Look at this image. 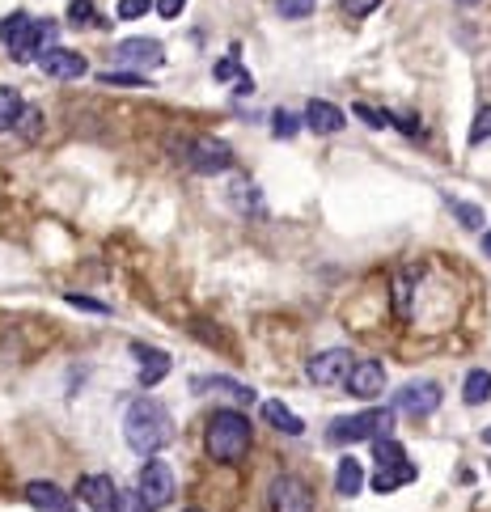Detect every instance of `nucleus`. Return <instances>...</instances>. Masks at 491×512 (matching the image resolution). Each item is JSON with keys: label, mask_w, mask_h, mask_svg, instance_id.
Wrapping results in <instances>:
<instances>
[{"label": "nucleus", "mask_w": 491, "mask_h": 512, "mask_svg": "<svg viewBox=\"0 0 491 512\" xmlns=\"http://www.w3.org/2000/svg\"><path fill=\"white\" fill-rule=\"evenodd\" d=\"M123 437H127V449L132 453L157 457V453L174 440L170 411H165L157 398H135V403L123 411Z\"/></svg>", "instance_id": "nucleus-1"}, {"label": "nucleus", "mask_w": 491, "mask_h": 512, "mask_svg": "<svg viewBox=\"0 0 491 512\" xmlns=\"http://www.w3.org/2000/svg\"><path fill=\"white\" fill-rule=\"evenodd\" d=\"M250 449V419L242 411H212L208 419V453L225 466H237Z\"/></svg>", "instance_id": "nucleus-2"}, {"label": "nucleus", "mask_w": 491, "mask_h": 512, "mask_svg": "<svg viewBox=\"0 0 491 512\" xmlns=\"http://www.w3.org/2000/svg\"><path fill=\"white\" fill-rule=\"evenodd\" d=\"M51 38H55V25H51V22H35L30 13H9V17L0 22V43L13 51V60H17V64L35 60L38 51H47Z\"/></svg>", "instance_id": "nucleus-3"}, {"label": "nucleus", "mask_w": 491, "mask_h": 512, "mask_svg": "<svg viewBox=\"0 0 491 512\" xmlns=\"http://www.w3.org/2000/svg\"><path fill=\"white\" fill-rule=\"evenodd\" d=\"M394 427V411L390 407H381V411H360V415H344V419H335L326 440L331 445H356V440H377V437H390Z\"/></svg>", "instance_id": "nucleus-4"}, {"label": "nucleus", "mask_w": 491, "mask_h": 512, "mask_svg": "<svg viewBox=\"0 0 491 512\" xmlns=\"http://www.w3.org/2000/svg\"><path fill=\"white\" fill-rule=\"evenodd\" d=\"M111 64H115V73L132 68L135 76H145V68H161L165 64V47H161L157 38H123V43H115Z\"/></svg>", "instance_id": "nucleus-5"}, {"label": "nucleus", "mask_w": 491, "mask_h": 512, "mask_svg": "<svg viewBox=\"0 0 491 512\" xmlns=\"http://www.w3.org/2000/svg\"><path fill=\"white\" fill-rule=\"evenodd\" d=\"M183 157L191 161V170H199V174H225L234 166V148L225 145V140H216V136H199V140L183 145Z\"/></svg>", "instance_id": "nucleus-6"}, {"label": "nucleus", "mask_w": 491, "mask_h": 512, "mask_svg": "<svg viewBox=\"0 0 491 512\" xmlns=\"http://www.w3.org/2000/svg\"><path fill=\"white\" fill-rule=\"evenodd\" d=\"M267 508L271 512H314V491H309L306 478L280 475L267 487Z\"/></svg>", "instance_id": "nucleus-7"}, {"label": "nucleus", "mask_w": 491, "mask_h": 512, "mask_svg": "<svg viewBox=\"0 0 491 512\" xmlns=\"http://www.w3.org/2000/svg\"><path fill=\"white\" fill-rule=\"evenodd\" d=\"M135 491H140V500H145L148 508H165V504L174 500V470H170V462L148 457V466L140 470V483H135Z\"/></svg>", "instance_id": "nucleus-8"}, {"label": "nucleus", "mask_w": 491, "mask_h": 512, "mask_svg": "<svg viewBox=\"0 0 491 512\" xmlns=\"http://www.w3.org/2000/svg\"><path fill=\"white\" fill-rule=\"evenodd\" d=\"M352 365H356V356L347 352V347H331V352H318L309 360L306 377L314 381V386H339V381H347Z\"/></svg>", "instance_id": "nucleus-9"}, {"label": "nucleus", "mask_w": 491, "mask_h": 512, "mask_svg": "<svg viewBox=\"0 0 491 512\" xmlns=\"http://www.w3.org/2000/svg\"><path fill=\"white\" fill-rule=\"evenodd\" d=\"M394 407L406 411L411 419H428L441 407V386L436 381H411V386H403V390L394 394Z\"/></svg>", "instance_id": "nucleus-10"}, {"label": "nucleus", "mask_w": 491, "mask_h": 512, "mask_svg": "<svg viewBox=\"0 0 491 512\" xmlns=\"http://www.w3.org/2000/svg\"><path fill=\"white\" fill-rule=\"evenodd\" d=\"M38 68H43L47 76H55V81H76V76L89 73L85 55H76V51H68V47H47V51H38Z\"/></svg>", "instance_id": "nucleus-11"}, {"label": "nucleus", "mask_w": 491, "mask_h": 512, "mask_svg": "<svg viewBox=\"0 0 491 512\" xmlns=\"http://www.w3.org/2000/svg\"><path fill=\"white\" fill-rule=\"evenodd\" d=\"M344 386H347V394H352V398L368 403V398H377V394L386 390V368H381L377 360H356Z\"/></svg>", "instance_id": "nucleus-12"}, {"label": "nucleus", "mask_w": 491, "mask_h": 512, "mask_svg": "<svg viewBox=\"0 0 491 512\" xmlns=\"http://www.w3.org/2000/svg\"><path fill=\"white\" fill-rule=\"evenodd\" d=\"M76 500H85L89 512H115L119 504V487L111 475H85L76 483Z\"/></svg>", "instance_id": "nucleus-13"}, {"label": "nucleus", "mask_w": 491, "mask_h": 512, "mask_svg": "<svg viewBox=\"0 0 491 512\" xmlns=\"http://www.w3.org/2000/svg\"><path fill=\"white\" fill-rule=\"evenodd\" d=\"M306 127L314 136H335L339 127H344V110L331 106V102H322V98H314L306 106Z\"/></svg>", "instance_id": "nucleus-14"}, {"label": "nucleus", "mask_w": 491, "mask_h": 512, "mask_svg": "<svg viewBox=\"0 0 491 512\" xmlns=\"http://www.w3.org/2000/svg\"><path fill=\"white\" fill-rule=\"evenodd\" d=\"M25 500L35 504L38 512H73V496L64 487H55V483H30Z\"/></svg>", "instance_id": "nucleus-15"}, {"label": "nucleus", "mask_w": 491, "mask_h": 512, "mask_svg": "<svg viewBox=\"0 0 491 512\" xmlns=\"http://www.w3.org/2000/svg\"><path fill=\"white\" fill-rule=\"evenodd\" d=\"M135 356H140V386L153 390V386L170 373V356L157 352V347H135Z\"/></svg>", "instance_id": "nucleus-16"}, {"label": "nucleus", "mask_w": 491, "mask_h": 512, "mask_svg": "<svg viewBox=\"0 0 491 512\" xmlns=\"http://www.w3.org/2000/svg\"><path fill=\"white\" fill-rule=\"evenodd\" d=\"M416 466L411 462H403V466H381L377 475H373V491L377 496H390V491H398V487H406V483H416Z\"/></svg>", "instance_id": "nucleus-17"}, {"label": "nucleus", "mask_w": 491, "mask_h": 512, "mask_svg": "<svg viewBox=\"0 0 491 512\" xmlns=\"http://www.w3.org/2000/svg\"><path fill=\"white\" fill-rule=\"evenodd\" d=\"M263 419H267L276 432H284V437H301V432H306V419H301V415H293L284 403H276V398H271V403H263Z\"/></svg>", "instance_id": "nucleus-18"}, {"label": "nucleus", "mask_w": 491, "mask_h": 512, "mask_svg": "<svg viewBox=\"0 0 491 512\" xmlns=\"http://www.w3.org/2000/svg\"><path fill=\"white\" fill-rule=\"evenodd\" d=\"M491 398V373L487 368H470L466 381H462V403L466 407H479Z\"/></svg>", "instance_id": "nucleus-19"}, {"label": "nucleus", "mask_w": 491, "mask_h": 512, "mask_svg": "<svg viewBox=\"0 0 491 512\" xmlns=\"http://www.w3.org/2000/svg\"><path fill=\"white\" fill-rule=\"evenodd\" d=\"M360 487H365V470H360L356 457H344L339 470H335V491L339 496H360Z\"/></svg>", "instance_id": "nucleus-20"}, {"label": "nucleus", "mask_w": 491, "mask_h": 512, "mask_svg": "<svg viewBox=\"0 0 491 512\" xmlns=\"http://www.w3.org/2000/svg\"><path fill=\"white\" fill-rule=\"evenodd\" d=\"M22 110H25V102H22V94L13 85H5L0 89V132H9V127H17V119H22Z\"/></svg>", "instance_id": "nucleus-21"}, {"label": "nucleus", "mask_w": 491, "mask_h": 512, "mask_svg": "<svg viewBox=\"0 0 491 512\" xmlns=\"http://www.w3.org/2000/svg\"><path fill=\"white\" fill-rule=\"evenodd\" d=\"M43 127H47V115H43L38 106H25V110H22V119H17V127H13V132L22 136L25 145H35L38 136H43Z\"/></svg>", "instance_id": "nucleus-22"}, {"label": "nucleus", "mask_w": 491, "mask_h": 512, "mask_svg": "<svg viewBox=\"0 0 491 512\" xmlns=\"http://www.w3.org/2000/svg\"><path fill=\"white\" fill-rule=\"evenodd\" d=\"M373 457H377V470H381V466H403L406 462V449L394 437H377V440H373Z\"/></svg>", "instance_id": "nucleus-23"}, {"label": "nucleus", "mask_w": 491, "mask_h": 512, "mask_svg": "<svg viewBox=\"0 0 491 512\" xmlns=\"http://www.w3.org/2000/svg\"><path fill=\"white\" fill-rule=\"evenodd\" d=\"M68 25H98L94 0H68Z\"/></svg>", "instance_id": "nucleus-24"}, {"label": "nucleus", "mask_w": 491, "mask_h": 512, "mask_svg": "<svg viewBox=\"0 0 491 512\" xmlns=\"http://www.w3.org/2000/svg\"><path fill=\"white\" fill-rule=\"evenodd\" d=\"M212 390H221V394H229V398H237V403H255V390H250V386H237V381H229V377H212L208 381Z\"/></svg>", "instance_id": "nucleus-25"}, {"label": "nucleus", "mask_w": 491, "mask_h": 512, "mask_svg": "<svg viewBox=\"0 0 491 512\" xmlns=\"http://www.w3.org/2000/svg\"><path fill=\"white\" fill-rule=\"evenodd\" d=\"M276 9H280V17H288V22H301V17H309V13L318 9V0H276Z\"/></svg>", "instance_id": "nucleus-26"}, {"label": "nucleus", "mask_w": 491, "mask_h": 512, "mask_svg": "<svg viewBox=\"0 0 491 512\" xmlns=\"http://www.w3.org/2000/svg\"><path fill=\"white\" fill-rule=\"evenodd\" d=\"M449 207H454V216L466 225V229H483V207L475 204H462V199H449Z\"/></svg>", "instance_id": "nucleus-27"}, {"label": "nucleus", "mask_w": 491, "mask_h": 512, "mask_svg": "<svg viewBox=\"0 0 491 512\" xmlns=\"http://www.w3.org/2000/svg\"><path fill=\"white\" fill-rule=\"evenodd\" d=\"M296 127H301V123H296L288 110H276V119H271V136H276V140H293Z\"/></svg>", "instance_id": "nucleus-28"}, {"label": "nucleus", "mask_w": 491, "mask_h": 512, "mask_svg": "<svg viewBox=\"0 0 491 512\" xmlns=\"http://www.w3.org/2000/svg\"><path fill=\"white\" fill-rule=\"evenodd\" d=\"M352 115H356V119H365L368 127H390V123H394L386 110H373L368 102H356V106H352Z\"/></svg>", "instance_id": "nucleus-29"}, {"label": "nucleus", "mask_w": 491, "mask_h": 512, "mask_svg": "<svg viewBox=\"0 0 491 512\" xmlns=\"http://www.w3.org/2000/svg\"><path fill=\"white\" fill-rule=\"evenodd\" d=\"M491 140V106H483L475 115V127H470V145H487Z\"/></svg>", "instance_id": "nucleus-30"}, {"label": "nucleus", "mask_w": 491, "mask_h": 512, "mask_svg": "<svg viewBox=\"0 0 491 512\" xmlns=\"http://www.w3.org/2000/svg\"><path fill=\"white\" fill-rule=\"evenodd\" d=\"M98 81H102V85H145V89H148L145 76H135V73H115V68L98 73Z\"/></svg>", "instance_id": "nucleus-31"}, {"label": "nucleus", "mask_w": 491, "mask_h": 512, "mask_svg": "<svg viewBox=\"0 0 491 512\" xmlns=\"http://www.w3.org/2000/svg\"><path fill=\"white\" fill-rule=\"evenodd\" d=\"M153 5H157V0H119V17L123 22H135V17H145Z\"/></svg>", "instance_id": "nucleus-32"}, {"label": "nucleus", "mask_w": 491, "mask_h": 512, "mask_svg": "<svg viewBox=\"0 0 491 512\" xmlns=\"http://www.w3.org/2000/svg\"><path fill=\"white\" fill-rule=\"evenodd\" d=\"M115 512H148V504L140 500V491H119V504Z\"/></svg>", "instance_id": "nucleus-33"}, {"label": "nucleus", "mask_w": 491, "mask_h": 512, "mask_svg": "<svg viewBox=\"0 0 491 512\" xmlns=\"http://www.w3.org/2000/svg\"><path fill=\"white\" fill-rule=\"evenodd\" d=\"M373 9H381V0H344V13H347V17H368Z\"/></svg>", "instance_id": "nucleus-34"}, {"label": "nucleus", "mask_w": 491, "mask_h": 512, "mask_svg": "<svg viewBox=\"0 0 491 512\" xmlns=\"http://www.w3.org/2000/svg\"><path fill=\"white\" fill-rule=\"evenodd\" d=\"M64 301H68L73 309H89V314H111V309L102 306V301H89V296H76V293H68Z\"/></svg>", "instance_id": "nucleus-35"}, {"label": "nucleus", "mask_w": 491, "mask_h": 512, "mask_svg": "<svg viewBox=\"0 0 491 512\" xmlns=\"http://www.w3.org/2000/svg\"><path fill=\"white\" fill-rule=\"evenodd\" d=\"M183 9H186V0H157V13L165 17V22H174Z\"/></svg>", "instance_id": "nucleus-36"}, {"label": "nucleus", "mask_w": 491, "mask_h": 512, "mask_svg": "<svg viewBox=\"0 0 491 512\" xmlns=\"http://www.w3.org/2000/svg\"><path fill=\"white\" fill-rule=\"evenodd\" d=\"M229 76H242L237 60H221V64H216V81H229Z\"/></svg>", "instance_id": "nucleus-37"}, {"label": "nucleus", "mask_w": 491, "mask_h": 512, "mask_svg": "<svg viewBox=\"0 0 491 512\" xmlns=\"http://www.w3.org/2000/svg\"><path fill=\"white\" fill-rule=\"evenodd\" d=\"M398 127H403L406 136H416V132H419V119H411V115H403V119H398Z\"/></svg>", "instance_id": "nucleus-38"}, {"label": "nucleus", "mask_w": 491, "mask_h": 512, "mask_svg": "<svg viewBox=\"0 0 491 512\" xmlns=\"http://www.w3.org/2000/svg\"><path fill=\"white\" fill-rule=\"evenodd\" d=\"M483 255H487V258H491V229H487V233H483Z\"/></svg>", "instance_id": "nucleus-39"}, {"label": "nucleus", "mask_w": 491, "mask_h": 512, "mask_svg": "<svg viewBox=\"0 0 491 512\" xmlns=\"http://www.w3.org/2000/svg\"><path fill=\"white\" fill-rule=\"evenodd\" d=\"M483 445H491V427H483Z\"/></svg>", "instance_id": "nucleus-40"}, {"label": "nucleus", "mask_w": 491, "mask_h": 512, "mask_svg": "<svg viewBox=\"0 0 491 512\" xmlns=\"http://www.w3.org/2000/svg\"><path fill=\"white\" fill-rule=\"evenodd\" d=\"M457 5H479V0H457Z\"/></svg>", "instance_id": "nucleus-41"}, {"label": "nucleus", "mask_w": 491, "mask_h": 512, "mask_svg": "<svg viewBox=\"0 0 491 512\" xmlns=\"http://www.w3.org/2000/svg\"><path fill=\"white\" fill-rule=\"evenodd\" d=\"M186 512H204V508H186Z\"/></svg>", "instance_id": "nucleus-42"}]
</instances>
